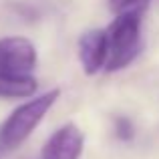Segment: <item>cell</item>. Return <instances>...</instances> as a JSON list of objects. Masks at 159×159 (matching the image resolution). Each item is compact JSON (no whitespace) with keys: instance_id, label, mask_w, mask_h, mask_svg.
I'll list each match as a JSON object with an SVG mask.
<instances>
[{"instance_id":"obj_1","label":"cell","mask_w":159,"mask_h":159,"mask_svg":"<svg viewBox=\"0 0 159 159\" xmlns=\"http://www.w3.org/2000/svg\"><path fill=\"white\" fill-rule=\"evenodd\" d=\"M107 58L105 69L109 73L129 66L141 51V14L123 12L109 24L105 30Z\"/></svg>"},{"instance_id":"obj_3","label":"cell","mask_w":159,"mask_h":159,"mask_svg":"<svg viewBox=\"0 0 159 159\" xmlns=\"http://www.w3.org/2000/svg\"><path fill=\"white\" fill-rule=\"evenodd\" d=\"M36 66V48L24 36L0 39V70L28 75Z\"/></svg>"},{"instance_id":"obj_6","label":"cell","mask_w":159,"mask_h":159,"mask_svg":"<svg viewBox=\"0 0 159 159\" xmlns=\"http://www.w3.org/2000/svg\"><path fill=\"white\" fill-rule=\"evenodd\" d=\"M39 89V83L30 75H16L0 70V99H26Z\"/></svg>"},{"instance_id":"obj_2","label":"cell","mask_w":159,"mask_h":159,"mask_svg":"<svg viewBox=\"0 0 159 159\" xmlns=\"http://www.w3.org/2000/svg\"><path fill=\"white\" fill-rule=\"evenodd\" d=\"M58 97H61V91L51 89L44 95L30 99L28 103L12 111L0 127V139L6 145V149H14L24 139H28V135L39 127V123L47 117V113L52 109Z\"/></svg>"},{"instance_id":"obj_4","label":"cell","mask_w":159,"mask_h":159,"mask_svg":"<svg viewBox=\"0 0 159 159\" xmlns=\"http://www.w3.org/2000/svg\"><path fill=\"white\" fill-rule=\"evenodd\" d=\"M85 135L75 123H66L48 137L43 147V159H81Z\"/></svg>"},{"instance_id":"obj_7","label":"cell","mask_w":159,"mask_h":159,"mask_svg":"<svg viewBox=\"0 0 159 159\" xmlns=\"http://www.w3.org/2000/svg\"><path fill=\"white\" fill-rule=\"evenodd\" d=\"M151 0H109V6L115 14H123V12H141L149 6Z\"/></svg>"},{"instance_id":"obj_5","label":"cell","mask_w":159,"mask_h":159,"mask_svg":"<svg viewBox=\"0 0 159 159\" xmlns=\"http://www.w3.org/2000/svg\"><path fill=\"white\" fill-rule=\"evenodd\" d=\"M79 58H81L83 70L87 75H97L99 70L105 66L107 58V39L105 30H89L81 36L79 40Z\"/></svg>"},{"instance_id":"obj_9","label":"cell","mask_w":159,"mask_h":159,"mask_svg":"<svg viewBox=\"0 0 159 159\" xmlns=\"http://www.w3.org/2000/svg\"><path fill=\"white\" fill-rule=\"evenodd\" d=\"M4 151H6V145H4V143H2V139H0V157H2V153H4Z\"/></svg>"},{"instance_id":"obj_8","label":"cell","mask_w":159,"mask_h":159,"mask_svg":"<svg viewBox=\"0 0 159 159\" xmlns=\"http://www.w3.org/2000/svg\"><path fill=\"white\" fill-rule=\"evenodd\" d=\"M115 135L121 141H131L135 137V125L129 117H115Z\"/></svg>"}]
</instances>
